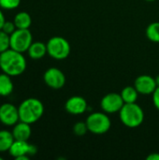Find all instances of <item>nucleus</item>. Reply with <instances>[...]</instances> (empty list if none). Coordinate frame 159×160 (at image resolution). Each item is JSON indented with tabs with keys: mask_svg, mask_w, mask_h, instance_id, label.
Here are the masks:
<instances>
[{
	"mask_svg": "<svg viewBox=\"0 0 159 160\" xmlns=\"http://www.w3.org/2000/svg\"><path fill=\"white\" fill-rule=\"evenodd\" d=\"M26 59L22 52L9 48L0 53V69L11 77L22 74L26 69Z\"/></svg>",
	"mask_w": 159,
	"mask_h": 160,
	"instance_id": "obj_1",
	"label": "nucleus"
},
{
	"mask_svg": "<svg viewBox=\"0 0 159 160\" xmlns=\"http://www.w3.org/2000/svg\"><path fill=\"white\" fill-rule=\"evenodd\" d=\"M20 121L32 125L38 121L44 113L43 103L35 98L24 99L18 107Z\"/></svg>",
	"mask_w": 159,
	"mask_h": 160,
	"instance_id": "obj_2",
	"label": "nucleus"
},
{
	"mask_svg": "<svg viewBox=\"0 0 159 160\" xmlns=\"http://www.w3.org/2000/svg\"><path fill=\"white\" fill-rule=\"evenodd\" d=\"M121 122L127 128L140 127L144 120V112L140 105L135 103H125L119 112Z\"/></svg>",
	"mask_w": 159,
	"mask_h": 160,
	"instance_id": "obj_3",
	"label": "nucleus"
},
{
	"mask_svg": "<svg viewBox=\"0 0 159 160\" xmlns=\"http://www.w3.org/2000/svg\"><path fill=\"white\" fill-rule=\"evenodd\" d=\"M46 45L48 54L53 59L63 60L68 57L70 53V44L66 38L62 37L56 36L51 38L46 43Z\"/></svg>",
	"mask_w": 159,
	"mask_h": 160,
	"instance_id": "obj_4",
	"label": "nucleus"
},
{
	"mask_svg": "<svg viewBox=\"0 0 159 160\" xmlns=\"http://www.w3.org/2000/svg\"><path fill=\"white\" fill-rule=\"evenodd\" d=\"M85 122L88 130L97 135L108 132L112 126L110 117L104 112H93L86 118Z\"/></svg>",
	"mask_w": 159,
	"mask_h": 160,
	"instance_id": "obj_5",
	"label": "nucleus"
},
{
	"mask_svg": "<svg viewBox=\"0 0 159 160\" xmlns=\"http://www.w3.org/2000/svg\"><path fill=\"white\" fill-rule=\"evenodd\" d=\"M10 37V49L20 52H25L33 43V36L29 29L17 28Z\"/></svg>",
	"mask_w": 159,
	"mask_h": 160,
	"instance_id": "obj_6",
	"label": "nucleus"
},
{
	"mask_svg": "<svg viewBox=\"0 0 159 160\" xmlns=\"http://www.w3.org/2000/svg\"><path fill=\"white\" fill-rule=\"evenodd\" d=\"M20 121L18 107L11 103H4L0 106V123L6 127H13Z\"/></svg>",
	"mask_w": 159,
	"mask_h": 160,
	"instance_id": "obj_7",
	"label": "nucleus"
},
{
	"mask_svg": "<svg viewBox=\"0 0 159 160\" xmlns=\"http://www.w3.org/2000/svg\"><path fill=\"white\" fill-rule=\"evenodd\" d=\"M125 102L122 98L121 94L118 93H109L103 97L100 102V106L104 112L114 113L120 112L123 108Z\"/></svg>",
	"mask_w": 159,
	"mask_h": 160,
	"instance_id": "obj_8",
	"label": "nucleus"
},
{
	"mask_svg": "<svg viewBox=\"0 0 159 160\" xmlns=\"http://www.w3.org/2000/svg\"><path fill=\"white\" fill-rule=\"evenodd\" d=\"M43 80L45 83L52 89H60L66 83L65 74L57 68H48L43 75Z\"/></svg>",
	"mask_w": 159,
	"mask_h": 160,
	"instance_id": "obj_9",
	"label": "nucleus"
},
{
	"mask_svg": "<svg viewBox=\"0 0 159 160\" xmlns=\"http://www.w3.org/2000/svg\"><path fill=\"white\" fill-rule=\"evenodd\" d=\"M9 155L15 159L22 156H34L37 153V147L28 143V141H17L15 140L8 150Z\"/></svg>",
	"mask_w": 159,
	"mask_h": 160,
	"instance_id": "obj_10",
	"label": "nucleus"
},
{
	"mask_svg": "<svg viewBox=\"0 0 159 160\" xmlns=\"http://www.w3.org/2000/svg\"><path fill=\"white\" fill-rule=\"evenodd\" d=\"M134 86L142 95H153L157 87L156 79L150 75H141L134 82Z\"/></svg>",
	"mask_w": 159,
	"mask_h": 160,
	"instance_id": "obj_11",
	"label": "nucleus"
},
{
	"mask_svg": "<svg viewBox=\"0 0 159 160\" xmlns=\"http://www.w3.org/2000/svg\"><path fill=\"white\" fill-rule=\"evenodd\" d=\"M87 108H88V105H87L85 98L80 96H74V97L69 98L65 104L66 111L68 113L74 114V115L84 113L87 111Z\"/></svg>",
	"mask_w": 159,
	"mask_h": 160,
	"instance_id": "obj_12",
	"label": "nucleus"
},
{
	"mask_svg": "<svg viewBox=\"0 0 159 160\" xmlns=\"http://www.w3.org/2000/svg\"><path fill=\"white\" fill-rule=\"evenodd\" d=\"M11 132H12V135L15 140L28 141L32 134L31 125L22 122V121H19L16 125L13 126V129Z\"/></svg>",
	"mask_w": 159,
	"mask_h": 160,
	"instance_id": "obj_13",
	"label": "nucleus"
},
{
	"mask_svg": "<svg viewBox=\"0 0 159 160\" xmlns=\"http://www.w3.org/2000/svg\"><path fill=\"white\" fill-rule=\"evenodd\" d=\"M27 53L30 58L34 60H38L43 58L47 52V45L41 41H35L29 47Z\"/></svg>",
	"mask_w": 159,
	"mask_h": 160,
	"instance_id": "obj_14",
	"label": "nucleus"
},
{
	"mask_svg": "<svg viewBox=\"0 0 159 160\" xmlns=\"http://www.w3.org/2000/svg\"><path fill=\"white\" fill-rule=\"evenodd\" d=\"M11 78L4 72L0 74V97H7L13 92L14 85Z\"/></svg>",
	"mask_w": 159,
	"mask_h": 160,
	"instance_id": "obj_15",
	"label": "nucleus"
},
{
	"mask_svg": "<svg viewBox=\"0 0 159 160\" xmlns=\"http://www.w3.org/2000/svg\"><path fill=\"white\" fill-rule=\"evenodd\" d=\"M13 22L19 29H29L32 23V19L30 14L26 11H20L15 15Z\"/></svg>",
	"mask_w": 159,
	"mask_h": 160,
	"instance_id": "obj_16",
	"label": "nucleus"
},
{
	"mask_svg": "<svg viewBox=\"0 0 159 160\" xmlns=\"http://www.w3.org/2000/svg\"><path fill=\"white\" fill-rule=\"evenodd\" d=\"M15 141L12 132L9 130H0V153L8 152L10 146Z\"/></svg>",
	"mask_w": 159,
	"mask_h": 160,
	"instance_id": "obj_17",
	"label": "nucleus"
},
{
	"mask_svg": "<svg viewBox=\"0 0 159 160\" xmlns=\"http://www.w3.org/2000/svg\"><path fill=\"white\" fill-rule=\"evenodd\" d=\"M122 98L125 103H135L139 97V92L135 86H126L121 92Z\"/></svg>",
	"mask_w": 159,
	"mask_h": 160,
	"instance_id": "obj_18",
	"label": "nucleus"
},
{
	"mask_svg": "<svg viewBox=\"0 0 159 160\" xmlns=\"http://www.w3.org/2000/svg\"><path fill=\"white\" fill-rule=\"evenodd\" d=\"M146 37L152 42L159 43V22H152L147 26Z\"/></svg>",
	"mask_w": 159,
	"mask_h": 160,
	"instance_id": "obj_19",
	"label": "nucleus"
},
{
	"mask_svg": "<svg viewBox=\"0 0 159 160\" xmlns=\"http://www.w3.org/2000/svg\"><path fill=\"white\" fill-rule=\"evenodd\" d=\"M10 48V37L8 34L0 30V53Z\"/></svg>",
	"mask_w": 159,
	"mask_h": 160,
	"instance_id": "obj_20",
	"label": "nucleus"
},
{
	"mask_svg": "<svg viewBox=\"0 0 159 160\" xmlns=\"http://www.w3.org/2000/svg\"><path fill=\"white\" fill-rule=\"evenodd\" d=\"M21 0H0V8L5 10L15 9L20 6Z\"/></svg>",
	"mask_w": 159,
	"mask_h": 160,
	"instance_id": "obj_21",
	"label": "nucleus"
},
{
	"mask_svg": "<svg viewBox=\"0 0 159 160\" xmlns=\"http://www.w3.org/2000/svg\"><path fill=\"white\" fill-rule=\"evenodd\" d=\"M87 131L89 130L86 122H78L73 127V132L77 136H83L87 133Z\"/></svg>",
	"mask_w": 159,
	"mask_h": 160,
	"instance_id": "obj_22",
	"label": "nucleus"
},
{
	"mask_svg": "<svg viewBox=\"0 0 159 160\" xmlns=\"http://www.w3.org/2000/svg\"><path fill=\"white\" fill-rule=\"evenodd\" d=\"M16 29H17V27H16L14 22H9V21H6L2 27V30L8 35H11Z\"/></svg>",
	"mask_w": 159,
	"mask_h": 160,
	"instance_id": "obj_23",
	"label": "nucleus"
},
{
	"mask_svg": "<svg viewBox=\"0 0 159 160\" xmlns=\"http://www.w3.org/2000/svg\"><path fill=\"white\" fill-rule=\"evenodd\" d=\"M153 102L155 107L159 111V86L157 87V89L153 93Z\"/></svg>",
	"mask_w": 159,
	"mask_h": 160,
	"instance_id": "obj_24",
	"label": "nucleus"
},
{
	"mask_svg": "<svg viewBox=\"0 0 159 160\" xmlns=\"http://www.w3.org/2000/svg\"><path fill=\"white\" fill-rule=\"evenodd\" d=\"M5 22H6L5 15H4V13H3L2 8H0V30L2 29V27H3V25H4V23H5Z\"/></svg>",
	"mask_w": 159,
	"mask_h": 160,
	"instance_id": "obj_25",
	"label": "nucleus"
},
{
	"mask_svg": "<svg viewBox=\"0 0 159 160\" xmlns=\"http://www.w3.org/2000/svg\"><path fill=\"white\" fill-rule=\"evenodd\" d=\"M147 160H159V154L158 153H153L147 157Z\"/></svg>",
	"mask_w": 159,
	"mask_h": 160,
	"instance_id": "obj_26",
	"label": "nucleus"
},
{
	"mask_svg": "<svg viewBox=\"0 0 159 160\" xmlns=\"http://www.w3.org/2000/svg\"><path fill=\"white\" fill-rule=\"evenodd\" d=\"M29 159V156H22L19 157L18 158H16V160H28Z\"/></svg>",
	"mask_w": 159,
	"mask_h": 160,
	"instance_id": "obj_27",
	"label": "nucleus"
},
{
	"mask_svg": "<svg viewBox=\"0 0 159 160\" xmlns=\"http://www.w3.org/2000/svg\"><path fill=\"white\" fill-rule=\"evenodd\" d=\"M155 79H156V82H157V86H159V75H157V76Z\"/></svg>",
	"mask_w": 159,
	"mask_h": 160,
	"instance_id": "obj_28",
	"label": "nucleus"
},
{
	"mask_svg": "<svg viewBox=\"0 0 159 160\" xmlns=\"http://www.w3.org/2000/svg\"><path fill=\"white\" fill-rule=\"evenodd\" d=\"M146 1H155V0H146Z\"/></svg>",
	"mask_w": 159,
	"mask_h": 160,
	"instance_id": "obj_29",
	"label": "nucleus"
},
{
	"mask_svg": "<svg viewBox=\"0 0 159 160\" xmlns=\"http://www.w3.org/2000/svg\"><path fill=\"white\" fill-rule=\"evenodd\" d=\"M3 159V158H1V157H0V160H2Z\"/></svg>",
	"mask_w": 159,
	"mask_h": 160,
	"instance_id": "obj_30",
	"label": "nucleus"
}]
</instances>
